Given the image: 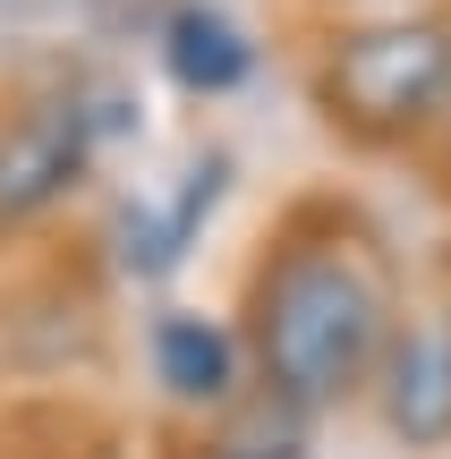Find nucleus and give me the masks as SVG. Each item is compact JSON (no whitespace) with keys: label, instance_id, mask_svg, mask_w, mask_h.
<instances>
[{"label":"nucleus","instance_id":"f257e3e1","mask_svg":"<svg viewBox=\"0 0 451 459\" xmlns=\"http://www.w3.org/2000/svg\"><path fill=\"white\" fill-rule=\"evenodd\" d=\"M392 332H401V290H392L384 255L367 247V230L290 221L256 255L239 341H247V366L273 409L307 417V409L375 392Z\"/></svg>","mask_w":451,"mask_h":459},{"label":"nucleus","instance_id":"1a4fd4ad","mask_svg":"<svg viewBox=\"0 0 451 459\" xmlns=\"http://www.w3.org/2000/svg\"><path fill=\"white\" fill-rule=\"evenodd\" d=\"M426 162L451 179V102H443V119H435V136H426Z\"/></svg>","mask_w":451,"mask_h":459},{"label":"nucleus","instance_id":"39448f33","mask_svg":"<svg viewBox=\"0 0 451 459\" xmlns=\"http://www.w3.org/2000/svg\"><path fill=\"white\" fill-rule=\"evenodd\" d=\"M145 349H153V383H162V400H179V409H230V400H239L247 341H239L230 324L179 307V315H153Z\"/></svg>","mask_w":451,"mask_h":459},{"label":"nucleus","instance_id":"0eeeda50","mask_svg":"<svg viewBox=\"0 0 451 459\" xmlns=\"http://www.w3.org/2000/svg\"><path fill=\"white\" fill-rule=\"evenodd\" d=\"M221 153H204V162H187L179 170V187H170L162 204H136L128 213V247L119 255L136 264V273H170V264L187 255V238H196V221L213 213V196H221Z\"/></svg>","mask_w":451,"mask_h":459},{"label":"nucleus","instance_id":"7ed1b4c3","mask_svg":"<svg viewBox=\"0 0 451 459\" xmlns=\"http://www.w3.org/2000/svg\"><path fill=\"white\" fill-rule=\"evenodd\" d=\"M102 153V94L94 85H43L0 111V238L43 221Z\"/></svg>","mask_w":451,"mask_h":459},{"label":"nucleus","instance_id":"20e7f679","mask_svg":"<svg viewBox=\"0 0 451 459\" xmlns=\"http://www.w3.org/2000/svg\"><path fill=\"white\" fill-rule=\"evenodd\" d=\"M375 417L409 451H451V307L401 315L392 358L375 375Z\"/></svg>","mask_w":451,"mask_h":459},{"label":"nucleus","instance_id":"f03ea898","mask_svg":"<svg viewBox=\"0 0 451 459\" xmlns=\"http://www.w3.org/2000/svg\"><path fill=\"white\" fill-rule=\"evenodd\" d=\"M316 102L358 145H426L451 102V17L392 9V17H358V26L324 34Z\"/></svg>","mask_w":451,"mask_h":459},{"label":"nucleus","instance_id":"423d86ee","mask_svg":"<svg viewBox=\"0 0 451 459\" xmlns=\"http://www.w3.org/2000/svg\"><path fill=\"white\" fill-rule=\"evenodd\" d=\"M162 68L187 85V94H230V85H247L256 43H247V26H239L230 9L179 0V9L162 17Z\"/></svg>","mask_w":451,"mask_h":459},{"label":"nucleus","instance_id":"6e6552de","mask_svg":"<svg viewBox=\"0 0 451 459\" xmlns=\"http://www.w3.org/2000/svg\"><path fill=\"white\" fill-rule=\"evenodd\" d=\"M204 459H299L290 443H265V434H230V443H213Z\"/></svg>","mask_w":451,"mask_h":459}]
</instances>
